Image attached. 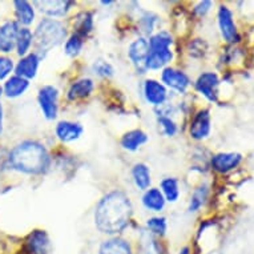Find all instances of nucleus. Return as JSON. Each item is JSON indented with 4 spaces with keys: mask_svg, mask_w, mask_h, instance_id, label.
Segmentation results:
<instances>
[{
    "mask_svg": "<svg viewBox=\"0 0 254 254\" xmlns=\"http://www.w3.org/2000/svg\"><path fill=\"white\" fill-rule=\"evenodd\" d=\"M132 177H133L134 185L140 190H146L150 185V171L145 164L138 163L132 168Z\"/></svg>",
    "mask_w": 254,
    "mask_h": 254,
    "instance_id": "23",
    "label": "nucleus"
},
{
    "mask_svg": "<svg viewBox=\"0 0 254 254\" xmlns=\"http://www.w3.org/2000/svg\"><path fill=\"white\" fill-rule=\"evenodd\" d=\"M148 140L145 132H142L141 129H133L127 132V133L121 137V146L124 149L129 150V152H134L137 150L142 144H145Z\"/></svg>",
    "mask_w": 254,
    "mask_h": 254,
    "instance_id": "19",
    "label": "nucleus"
},
{
    "mask_svg": "<svg viewBox=\"0 0 254 254\" xmlns=\"http://www.w3.org/2000/svg\"><path fill=\"white\" fill-rule=\"evenodd\" d=\"M165 197L157 188L146 189L142 196V205L150 212H161L165 208Z\"/></svg>",
    "mask_w": 254,
    "mask_h": 254,
    "instance_id": "18",
    "label": "nucleus"
},
{
    "mask_svg": "<svg viewBox=\"0 0 254 254\" xmlns=\"http://www.w3.org/2000/svg\"><path fill=\"white\" fill-rule=\"evenodd\" d=\"M167 88L163 83L153 79H148L144 83V97L149 104L156 105V107L163 105L167 100Z\"/></svg>",
    "mask_w": 254,
    "mask_h": 254,
    "instance_id": "9",
    "label": "nucleus"
},
{
    "mask_svg": "<svg viewBox=\"0 0 254 254\" xmlns=\"http://www.w3.org/2000/svg\"><path fill=\"white\" fill-rule=\"evenodd\" d=\"M93 91V81L91 79H80L72 84L68 91V99L69 100H79L91 95Z\"/></svg>",
    "mask_w": 254,
    "mask_h": 254,
    "instance_id": "21",
    "label": "nucleus"
},
{
    "mask_svg": "<svg viewBox=\"0 0 254 254\" xmlns=\"http://www.w3.org/2000/svg\"><path fill=\"white\" fill-rule=\"evenodd\" d=\"M58 97L59 92L54 85H46L39 91V105L48 120H54L58 116Z\"/></svg>",
    "mask_w": 254,
    "mask_h": 254,
    "instance_id": "4",
    "label": "nucleus"
},
{
    "mask_svg": "<svg viewBox=\"0 0 254 254\" xmlns=\"http://www.w3.org/2000/svg\"><path fill=\"white\" fill-rule=\"evenodd\" d=\"M9 164L13 169L27 175H42L48 171L51 157L46 146L38 141H23L9 153Z\"/></svg>",
    "mask_w": 254,
    "mask_h": 254,
    "instance_id": "2",
    "label": "nucleus"
},
{
    "mask_svg": "<svg viewBox=\"0 0 254 254\" xmlns=\"http://www.w3.org/2000/svg\"><path fill=\"white\" fill-rule=\"evenodd\" d=\"M13 62L9 58L0 56V80H4L12 72Z\"/></svg>",
    "mask_w": 254,
    "mask_h": 254,
    "instance_id": "35",
    "label": "nucleus"
},
{
    "mask_svg": "<svg viewBox=\"0 0 254 254\" xmlns=\"http://www.w3.org/2000/svg\"><path fill=\"white\" fill-rule=\"evenodd\" d=\"M93 71H95V73L101 76V77H111L115 73V69H113L112 65L108 62L101 60V59L95 62V64H93Z\"/></svg>",
    "mask_w": 254,
    "mask_h": 254,
    "instance_id": "33",
    "label": "nucleus"
},
{
    "mask_svg": "<svg viewBox=\"0 0 254 254\" xmlns=\"http://www.w3.org/2000/svg\"><path fill=\"white\" fill-rule=\"evenodd\" d=\"M28 87V80L23 79V77H19V76H12V77L7 80V83L4 84L3 92H4V95L7 97L15 99V97L21 96V95L27 91V88Z\"/></svg>",
    "mask_w": 254,
    "mask_h": 254,
    "instance_id": "20",
    "label": "nucleus"
},
{
    "mask_svg": "<svg viewBox=\"0 0 254 254\" xmlns=\"http://www.w3.org/2000/svg\"><path fill=\"white\" fill-rule=\"evenodd\" d=\"M161 193L165 197V200L169 202H176L180 196L179 181L175 177H167L161 181Z\"/></svg>",
    "mask_w": 254,
    "mask_h": 254,
    "instance_id": "26",
    "label": "nucleus"
},
{
    "mask_svg": "<svg viewBox=\"0 0 254 254\" xmlns=\"http://www.w3.org/2000/svg\"><path fill=\"white\" fill-rule=\"evenodd\" d=\"M93 28V20H92V13L89 12H83L80 13L77 16V20H76L75 24V34L80 35L81 38H84L85 35H88Z\"/></svg>",
    "mask_w": 254,
    "mask_h": 254,
    "instance_id": "28",
    "label": "nucleus"
},
{
    "mask_svg": "<svg viewBox=\"0 0 254 254\" xmlns=\"http://www.w3.org/2000/svg\"><path fill=\"white\" fill-rule=\"evenodd\" d=\"M242 156L240 153H218L212 157V167L220 173H226L240 165Z\"/></svg>",
    "mask_w": 254,
    "mask_h": 254,
    "instance_id": "17",
    "label": "nucleus"
},
{
    "mask_svg": "<svg viewBox=\"0 0 254 254\" xmlns=\"http://www.w3.org/2000/svg\"><path fill=\"white\" fill-rule=\"evenodd\" d=\"M13 4H15V12H16L17 20L20 21L21 24L28 25L34 21V7L29 4L28 1H25V0H16Z\"/></svg>",
    "mask_w": 254,
    "mask_h": 254,
    "instance_id": "25",
    "label": "nucleus"
},
{
    "mask_svg": "<svg viewBox=\"0 0 254 254\" xmlns=\"http://www.w3.org/2000/svg\"><path fill=\"white\" fill-rule=\"evenodd\" d=\"M133 213L129 197L121 190L107 193L95 210V224L101 233L116 237L129 225Z\"/></svg>",
    "mask_w": 254,
    "mask_h": 254,
    "instance_id": "1",
    "label": "nucleus"
},
{
    "mask_svg": "<svg viewBox=\"0 0 254 254\" xmlns=\"http://www.w3.org/2000/svg\"><path fill=\"white\" fill-rule=\"evenodd\" d=\"M55 133L63 142H72L83 134V127L73 121H60L55 128Z\"/></svg>",
    "mask_w": 254,
    "mask_h": 254,
    "instance_id": "14",
    "label": "nucleus"
},
{
    "mask_svg": "<svg viewBox=\"0 0 254 254\" xmlns=\"http://www.w3.org/2000/svg\"><path fill=\"white\" fill-rule=\"evenodd\" d=\"M189 132L194 140H202L208 136L210 132V113L208 109H202L193 117Z\"/></svg>",
    "mask_w": 254,
    "mask_h": 254,
    "instance_id": "13",
    "label": "nucleus"
},
{
    "mask_svg": "<svg viewBox=\"0 0 254 254\" xmlns=\"http://www.w3.org/2000/svg\"><path fill=\"white\" fill-rule=\"evenodd\" d=\"M39 9L44 15L50 17H60L64 16L69 11L72 1H63V0H43V1H35Z\"/></svg>",
    "mask_w": 254,
    "mask_h": 254,
    "instance_id": "16",
    "label": "nucleus"
},
{
    "mask_svg": "<svg viewBox=\"0 0 254 254\" xmlns=\"http://www.w3.org/2000/svg\"><path fill=\"white\" fill-rule=\"evenodd\" d=\"M206 197H208V187L206 185H201L200 188H197L194 193L192 194V197H190L189 212H197L205 204Z\"/></svg>",
    "mask_w": 254,
    "mask_h": 254,
    "instance_id": "29",
    "label": "nucleus"
},
{
    "mask_svg": "<svg viewBox=\"0 0 254 254\" xmlns=\"http://www.w3.org/2000/svg\"><path fill=\"white\" fill-rule=\"evenodd\" d=\"M173 40H172L171 34H168L165 31L158 32V34L150 36L149 42V51L150 52H163V51H169Z\"/></svg>",
    "mask_w": 254,
    "mask_h": 254,
    "instance_id": "24",
    "label": "nucleus"
},
{
    "mask_svg": "<svg viewBox=\"0 0 254 254\" xmlns=\"http://www.w3.org/2000/svg\"><path fill=\"white\" fill-rule=\"evenodd\" d=\"M39 63H40V58H39L38 54H28L23 56L20 59V62L17 63L16 68V76L19 77H23L25 80L34 79L36 73H38Z\"/></svg>",
    "mask_w": 254,
    "mask_h": 254,
    "instance_id": "15",
    "label": "nucleus"
},
{
    "mask_svg": "<svg viewBox=\"0 0 254 254\" xmlns=\"http://www.w3.org/2000/svg\"><path fill=\"white\" fill-rule=\"evenodd\" d=\"M141 21L144 23V31H145L146 34H150V32H152V29H153V24H154V21H156V16L152 15V13L146 12L145 15L141 17Z\"/></svg>",
    "mask_w": 254,
    "mask_h": 254,
    "instance_id": "36",
    "label": "nucleus"
},
{
    "mask_svg": "<svg viewBox=\"0 0 254 254\" xmlns=\"http://www.w3.org/2000/svg\"><path fill=\"white\" fill-rule=\"evenodd\" d=\"M179 254H192V250H190V248H189V246H184V248H181V250L179 252Z\"/></svg>",
    "mask_w": 254,
    "mask_h": 254,
    "instance_id": "39",
    "label": "nucleus"
},
{
    "mask_svg": "<svg viewBox=\"0 0 254 254\" xmlns=\"http://www.w3.org/2000/svg\"><path fill=\"white\" fill-rule=\"evenodd\" d=\"M158 124L161 125V128H163V132L167 136H175L176 132H177V127L173 121L167 116H161L158 117Z\"/></svg>",
    "mask_w": 254,
    "mask_h": 254,
    "instance_id": "34",
    "label": "nucleus"
},
{
    "mask_svg": "<svg viewBox=\"0 0 254 254\" xmlns=\"http://www.w3.org/2000/svg\"><path fill=\"white\" fill-rule=\"evenodd\" d=\"M97 254H134V249L129 241L116 236L101 242Z\"/></svg>",
    "mask_w": 254,
    "mask_h": 254,
    "instance_id": "8",
    "label": "nucleus"
},
{
    "mask_svg": "<svg viewBox=\"0 0 254 254\" xmlns=\"http://www.w3.org/2000/svg\"><path fill=\"white\" fill-rule=\"evenodd\" d=\"M1 93H3V89L0 88V133L3 130V107H1Z\"/></svg>",
    "mask_w": 254,
    "mask_h": 254,
    "instance_id": "38",
    "label": "nucleus"
},
{
    "mask_svg": "<svg viewBox=\"0 0 254 254\" xmlns=\"http://www.w3.org/2000/svg\"><path fill=\"white\" fill-rule=\"evenodd\" d=\"M83 38L77 34H73L69 36V39L65 43V54L68 56H72V58H75L77 55L80 54V51L83 48Z\"/></svg>",
    "mask_w": 254,
    "mask_h": 254,
    "instance_id": "31",
    "label": "nucleus"
},
{
    "mask_svg": "<svg viewBox=\"0 0 254 254\" xmlns=\"http://www.w3.org/2000/svg\"><path fill=\"white\" fill-rule=\"evenodd\" d=\"M146 228L149 229L152 234L161 237L167 232V218H164V217H152V218L146 221Z\"/></svg>",
    "mask_w": 254,
    "mask_h": 254,
    "instance_id": "30",
    "label": "nucleus"
},
{
    "mask_svg": "<svg viewBox=\"0 0 254 254\" xmlns=\"http://www.w3.org/2000/svg\"><path fill=\"white\" fill-rule=\"evenodd\" d=\"M161 80L167 87H171L172 89L184 93L189 87V77H188L183 71L175 69V68H165L161 75Z\"/></svg>",
    "mask_w": 254,
    "mask_h": 254,
    "instance_id": "11",
    "label": "nucleus"
},
{
    "mask_svg": "<svg viewBox=\"0 0 254 254\" xmlns=\"http://www.w3.org/2000/svg\"><path fill=\"white\" fill-rule=\"evenodd\" d=\"M173 59L172 51H163V52H150L148 54L145 62L146 69H160L167 65L168 63Z\"/></svg>",
    "mask_w": 254,
    "mask_h": 254,
    "instance_id": "22",
    "label": "nucleus"
},
{
    "mask_svg": "<svg viewBox=\"0 0 254 254\" xmlns=\"http://www.w3.org/2000/svg\"><path fill=\"white\" fill-rule=\"evenodd\" d=\"M19 25L16 21H5L0 25V51L8 54L16 47V39L19 34Z\"/></svg>",
    "mask_w": 254,
    "mask_h": 254,
    "instance_id": "10",
    "label": "nucleus"
},
{
    "mask_svg": "<svg viewBox=\"0 0 254 254\" xmlns=\"http://www.w3.org/2000/svg\"><path fill=\"white\" fill-rule=\"evenodd\" d=\"M148 54H149V44H148V40H145L144 38L134 40L129 46L128 55H129V59L140 73H144L146 71L145 62Z\"/></svg>",
    "mask_w": 254,
    "mask_h": 254,
    "instance_id": "6",
    "label": "nucleus"
},
{
    "mask_svg": "<svg viewBox=\"0 0 254 254\" xmlns=\"http://www.w3.org/2000/svg\"><path fill=\"white\" fill-rule=\"evenodd\" d=\"M28 254H51V242L46 230H34L25 241Z\"/></svg>",
    "mask_w": 254,
    "mask_h": 254,
    "instance_id": "7",
    "label": "nucleus"
},
{
    "mask_svg": "<svg viewBox=\"0 0 254 254\" xmlns=\"http://www.w3.org/2000/svg\"><path fill=\"white\" fill-rule=\"evenodd\" d=\"M32 42H34V35H32V32L28 28L19 29V34H17L16 39L17 54L20 55V56H25L29 48H31V46H32Z\"/></svg>",
    "mask_w": 254,
    "mask_h": 254,
    "instance_id": "27",
    "label": "nucleus"
},
{
    "mask_svg": "<svg viewBox=\"0 0 254 254\" xmlns=\"http://www.w3.org/2000/svg\"><path fill=\"white\" fill-rule=\"evenodd\" d=\"M210 5H212V1H201L194 7V13L198 15V16H204L210 8Z\"/></svg>",
    "mask_w": 254,
    "mask_h": 254,
    "instance_id": "37",
    "label": "nucleus"
},
{
    "mask_svg": "<svg viewBox=\"0 0 254 254\" xmlns=\"http://www.w3.org/2000/svg\"><path fill=\"white\" fill-rule=\"evenodd\" d=\"M218 27H220L222 38L228 43H236L240 40L237 28H236L233 20V13L225 5H221L218 9Z\"/></svg>",
    "mask_w": 254,
    "mask_h": 254,
    "instance_id": "5",
    "label": "nucleus"
},
{
    "mask_svg": "<svg viewBox=\"0 0 254 254\" xmlns=\"http://www.w3.org/2000/svg\"><path fill=\"white\" fill-rule=\"evenodd\" d=\"M218 76L213 72H205L196 81V89L200 92L201 95H204L208 100L216 101L217 100V87H218Z\"/></svg>",
    "mask_w": 254,
    "mask_h": 254,
    "instance_id": "12",
    "label": "nucleus"
},
{
    "mask_svg": "<svg viewBox=\"0 0 254 254\" xmlns=\"http://www.w3.org/2000/svg\"><path fill=\"white\" fill-rule=\"evenodd\" d=\"M142 242V254H163L161 245L153 236H148Z\"/></svg>",
    "mask_w": 254,
    "mask_h": 254,
    "instance_id": "32",
    "label": "nucleus"
},
{
    "mask_svg": "<svg viewBox=\"0 0 254 254\" xmlns=\"http://www.w3.org/2000/svg\"><path fill=\"white\" fill-rule=\"evenodd\" d=\"M67 31L62 21L55 19H43L35 31L34 40L39 52H48L65 40Z\"/></svg>",
    "mask_w": 254,
    "mask_h": 254,
    "instance_id": "3",
    "label": "nucleus"
}]
</instances>
